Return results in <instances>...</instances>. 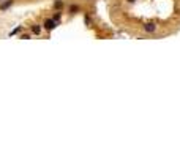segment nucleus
Returning a JSON list of instances; mask_svg holds the SVG:
<instances>
[{
  "instance_id": "obj_6",
  "label": "nucleus",
  "mask_w": 180,
  "mask_h": 158,
  "mask_svg": "<svg viewBox=\"0 0 180 158\" xmlns=\"http://www.w3.org/2000/svg\"><path fill=\"white\" fill-rule=\"evenodd\" d=\"M19 38L21 40H29V38H32V35L30 33H22V35H19Z\"/></svg>"
},
{
  "instance_id": "obj_7",
  "label": "nucleus",
  "mask_w": 180,
  "mask_h": 158,
  "mask_svg": "<svg viewBox=\"0 0 180 158\" xmlns=\"http://www.w3.org/2000/svg\"><path fill=\"white\" fill-rule=\"evenodd\" d=\"M21 30H22V27H21V25H19V27H16V29H14V30L11 32V35H16V33H19Z\"/></svg>"
},
{
  "instance_id": "obj_4",
  "label": "nucleus",
  "mask_w": 180,
  "mask_h": 158,
  "mask_svg": "<svg viewBox=\"0 0 180 158\" xmlns=\"http://www.w3.org/2000/svg\"><path fill=\"white\" fill-rule=\"evenodd\" d=\"M14 3V0H8V2H7V0H3V2H0V10H7V8H10L11 5Z\"/></svg>"
},
{
  "instance_id": "obj_3",
  "label": "nucleus",
  "mask_w": 180,
  "mask_h": 158,
  "mask_svg": "<svg viewBox=\"0 0 180 158\" xmlns=\"http://www.w3.org/2000/svg\"><path fill=\"white\" fill-rule=\"evenodd\" d=\"M41 30H43V27H41V25L40 24H32L30 25V32L33 33V35H41Z\"/></svg>"
},
{
  "instance_id": "obj_1",
  "label": "nucleus",
  "mask_w": 180,
  "mask_h": 158,
  "mask_svg": "<svg viewBox=\"0 0 180 158\" xmlns=\"http://www.w3.org/2000/svg\"><path fill=\"white\" fill-rule=\"evenodd\" d=\"M142 30H144L145 33H148V35H153V33L158 30V25H157L155 22H145V24L142 25Z\"/></svg>"
},
{
  "instance_id": "obj_2",
  "label": "nucleus",
  "mask_w": 180,
  "mask_h": 158,
  "mask_svg": "<svg viewBox=\"0 0 180 158\" xmlns=\"http://www.w3.org/2000/svg\"><path fill=\"white\" fill-rule=\"evenodd\" d=\"M43 27H44V30H47V32H52V30L57 27V22H56L52 17H47V19H44V22H43Z\"/></svg>"
},
{
  "instance_id": "obj_5",
  "label": "nucleus",
  "mask_w": 180,
  "mask_h": 158,
  "mask_svg": "<svg viewBox=\"0 0 180 158\" xmlns=\"http://www.w3.org/2000/svg\"><path fill=\"white\" fill-rule=\"evenodd\" d=\"M54 8L56 10H62L63 8V2H62V0H56V2H54Z\"/></svg>"
},
{
  "instance_id": "obj_8",
  "label": "nucleus",
  "mask_w": 180,
  "mask_h": 158,
  "mask_svg": "<svg viewBox=\"0 0 180 158\" xmlns=\"http://www.w3.org/2000/svg\"><path fill=\"white\" fill-rule=\"evenodd\" d=\"M138 2V0H126V3H130V5H134Z\"/></svg>"
},
{
  "instance_id": "obj_9",
  "label": "nucleus",
  "mask_w": 180,
  "mask_h": 158,
  "mask_svg": "<svg viewBox=\"0 0 180 158\" xmlns=\"http://www.w3.org/2000/svg\"><path fill=\"white\" fill-rule=\"evenodd\" d=\"M0 2H3V0H0Z\"/></svg>"
}]
</instances>
